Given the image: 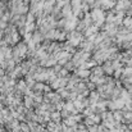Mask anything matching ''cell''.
Returning <instances> with one entry per match:
<instances>
[{
  "instance_id": "1",
  "label": "cell",
  "mask_w": 132,
  "mask_h": 132,
  "mask_svg": "<svg viewBox=\"0 0 132 132\" xmlns=\"http://www.w3.org/2000/svg\"><path fill=\"white\" fill-rule=\"evenodd\" d=\"M78 73H80V76H81V77H88V76L91 75V72H90L88 69H81Z\"/></svg>"
},
{
  "instance_id": "2",
  "label": "cell",
  "mask_w": 132,
  "mask_h": 132,
  "mask_svg": "<svg viewBox=\"0 0 132 132\" xmlns=\"http://www.w3.org/2000/svg\"><path fill=\"white\" fill-rule=\"evenodd\" d=\"M110 1H116V0H110Z\"/></svg>"
}]
</instances>
